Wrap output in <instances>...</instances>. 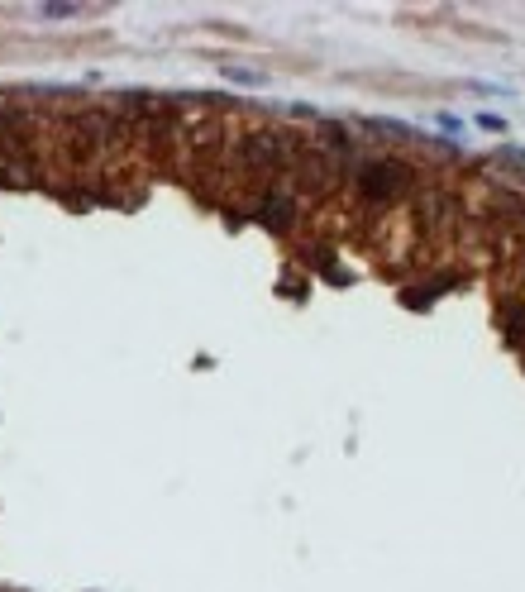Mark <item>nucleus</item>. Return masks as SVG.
Masks as SVG:
<instances>
[{
    "label": "nucleus",
    "instance_id": "obj_1",
    "mask_svg": "<svg viewBox=\"0 0 525 592\" xmlns=\"http://www.w3.org/2000/svg\"><path fill=\"white\" fill-rule=\"evenodd\" d=\"M224 77L239 82V87H263V82H268L263 72H248V67H224Z\"/></svg>",
    "mask_w": 525,
    "mask_h": 592
}]
</instances>
